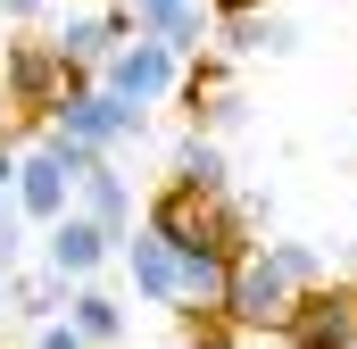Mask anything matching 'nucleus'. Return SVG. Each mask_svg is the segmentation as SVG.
Here are the masks:
<instances>
[{"label": "nucleus", "mask_w": 357, "mask_h": 349, "mask_svg": "<svg viewBox=\"0 0 357 349\" xmlns=\"http://www.w3.org/2000/svg\"><path fill=\"white\" fill-rule=\"evenodd\" d=\"M42 125L108 158L116 142H142V133H150V108H133V100H116V91H100V84H75L59 108H50V117H42Z\"/></svg>", "instance_id": "nucleus-2"}, {"label": "nucleus", "mask_w": 357, "mask_h": 349, "mask_svg": "<svg viewBox=\"0 0 357 349\" xmlns=\"http://www.w3.org/2000/svg\"><path fill=\"white\" fill-rule=\"evenodd\" d=\"M42 8H50V0H0V17H8V25H42Z\"/></svg>", "instance_id": "nucleus-19"}, {"label": "nucleus", "mask_w": 357, "mask_h": 349, "mask_svg": "<svg viewBox=\"0 0 357 349\" xmlns=\"http://www.w3.org/2000/svg\"><path fill=\"white\" fill-rule=\"evenodd\" d=\"M0 308H8V274H0Z\"/></svg>", "instance_id": "nucleus-22"}, {"label": "nucleus", "mask_w": 357, "mask_h": 349, "mask_svg": "<svg viewBox=\"0 0 357 349\" xmlns=\"http://www.w3.org/2000/svg\"><path fill=\"white\" fill-rule=\"evenodd\" d=\"M175 183L199 191V200H225V191H233V167H225V150H216L208 133H191V142L175 150Z\"/></svg>", "instance_id": "nucleus-14"}, {"label": "nucleus", "mask_w": 357, "mask_h": 349, "mask_svg": "<svg viewBox=\"0 0 357 349\" xmlns=\"http://www.w3.org/2000/svg\"><path fill=\"white\" fill-rule=\"evenodd\" d=\"M8 183H17V142L0 133V200H8Z\"/></svg>", "instance_id": "nucleus-20"}, {"label": "nucleus", "mask_w": 357, "mask_h": 349, "mask_svg": "<svg viewBox=\"0 0 357 349\" xmlns=\"http://www.w3.org/2000/svg\"><path fill=\"white\" fill-rule=\"evenodd\" d=\"M33 349H84V333H75L67 316H50V325H42V341H33Z\"/></svg>", "instance_id": "nucleus-18"}, {"label": "nucleus", "mask_w": 357, "mask_h": 349, "mask_svg": "<svg viewBox=\"0 0 357 349\" xmlns=\"http://www.w3.org/2000/svg\"><path fill=\"white\" fill-rule=\"evenodd\" d=\"M8 208L25 216V225H50V216H67L75 208V174L59 167L42 142L33 150H17V183H8Z\"/></svg>", "instance_id": "nucleus-5"}, {"label": "nucleus", "mask_w": 357, "mask_h": 349, "mask_svg": "<svg viewBox=\"0 0 357 349\" xmlns=\"http://www.w3.org/2000/svg\"><path fill=\"white\" fill-rule=\"evenodd\" d=\"M208 349H291L282 333H250V325H225V333H208Z\"/></svg>", "instance_id": "nucleus-16"}, {"label": "nucleus", "mask_w": 357, "mask_h": 349, "mask_svg": "<svg viewBox=\"0 0 357 349\" xmlns=\"http://www.w3.org/2000/svg\"><path fill=\"white\" fill-rule=\"evenodd\" d=\"M8 308H17V316H42V325H50V316L67 308V283H59V274H17V283H8Z\"/></svg>", "instance_id": "nucleus-15"}, {"label": "nucleus", "mask_w": 357, "mask_h": 349, "mask_svg": "<svg viewBox=\"0 0 357 349\" xmlns=\"http://www.w3.org/2000/svg\"><path fill=\"white\" fill-rule=\"evenodd\" d=\"M17 250H25V216H17V208L0 200V274L17 266Z\"/></svg>", "instance_id": "nucleus-17"}, {"label": "nucleus", "mask_w": 357, "mask_h": 349, "mask_svg": "<svg viewBox=\"0 0 357 349\" xmlns=\"http://www.w3.org/2000/svg\"><path fill=\"white\" fill-rule=\"evenodd\" d=\"M291 349H357V291H307L282 325Z\"/></svg>", "instance_id": "nucleus-9"}, {"label": "nucleus", "mask_w": 357, "mask_h": 349, "mask_svg": "<svg viewBox=\"0 0 357 349\" xmlns=\"http://www.w3.org/2000/svg\"><path fill=\"white\" fill-rule=\"evenodd\" d=\"M59 316H67V325L84 333V349H108V341H116V333H125V299H108L100 283H75Z\"/></svg>", "instance_id": "nucleus-13"}, {"label": "nucleus", "mask_w": 357, "mask_h": 349, "mask_svg": "<svg viewBox=\"0 0 357 349\" xmlns=\"http://www.w3.org/2000/svg\"><path fill=\"white\" fill-rule=\"evenodd\" d=\"M133 34H150L158 50H175L183 67L208 50V34H216V0H142L133 8Z\"/></svg>", "instance_id": "nucleus-6"}, {"label": "nucleus", "mask_w": 357, "mask_h": 349, "mask_svg": "<svg viewBox=\"0 0 357 349\" xmlns=\"http://www.w3.org/2000/svg\"><path fill=\"white\" fill-rule=\"evenodd\" d=\"M116 258L133 266V291L150 299V308H183V283H175V250L150 233V225H133L125 242H116Z\"/></svg>", "instance_id": "nucleus-10"}, {"label": "nucleus", "mask_w": 357, "mask_h": 349, "mask_svg": "<svg viewBox=\"0 0 357 349\" xmlns=\"http://www.w3.org/2000/svg\"><path fill=\"white\" fill-rule=\"evenodd\" d=\"M208 42H216L225 59H258V50L282 59V50H291V25L274 17L266 0H216V34H208Z\"/></svg>", "instance_id": "nucleus-7"}, {"label": "nucleus", "mask_w": 357, "mask_h": 349, "mask_svg": "<svg viewBox=\"0 0 357 349\" xmlns=\"http://www.w3.org/2000/svg\"><path fill=\"white\" fill-rule=\"evenodd\" d=\"M307 291H324V258L307 242H241L233 266H225L216 316L225 325H250V333H282Z\"/></svg>", "instance_id": "nucleus-1"}, {"label": "nucleus", "mask_w": 357, "mask_h": 349, "mask_svg": "<svg viewBox=\"0 0 357 349\" xmlns=\"http://www.w3.org/2000/svg\"><path fill=\"white\" fill-rule=\"evenodd\" d=\"M42 242H50V274H59V283H91L100 266L116 258V242H108V233L91 225L84 208H67V216H50V225H42Z\"/></svg>", "instance_id": "nucleus-8"}, {"label": "nucleus", "mask_w": 357, "mask_h": 349, "mask_svg": "<svg viewBox=\"0 0 357 349\" xmlns=\"http://www.w3.org/2000/svg\"><path fill=\"white\" fill-rule=\"evenodd\" d=\"M91 84L116 91V100H133V108H158V100L183 84V59H175V50H158L150 34H133V42H116V50L100 59V75H91Z\"/></svg>", "instance_id": "nucleus-4"}, {"label": "nucleus", "mask_w": 357, "mask_h": 349, "mask_svg": "<svg viewBox=\"0 0 357 349\" xmlns=\"http://www.w3.org/2000/svg\"><path fill=\"white\" fill-rule=\"evenodd\" d=\"M116 42H133V17H116V8H108V17H67V25L50 34V50H59L75 75H100V59H108Z\"/></svg>", "instance_id": "nucleus-12"}, {"label": "nucleus", "mask_w": 357, "mask_h": 349, "mask_svg": "<svg viewBox=\"0 0 357 349\" xmlns=\"http://www.w3.org/2000/svg\"><path fill=\"white\" fill-rule=\"evenodd\" d=\"M75 84H91V75H75L50 42H8V50H0V108H25L33 125H42Z\"/></svg>", "instance_id": "nucleus-3"}, {"label": "nucleus", "mask_w": 357, "mask_h": 349, "mask_svg": "<svg viewBox=\"0 0 357 349\" xmlns=\"http://www.w3.org/2000/svg\"><path fill=\"white\" fill-rule=\"evenodd\" d=\"M108 8H116V17H133V8H142V0H108Z\"/></svg>", "instance_id": "nucleus-21"}, {"label": "nucleus", "mask_w": 357, "mask_h": 349, "mask_svg": "<svg viewBox=\"0 0 357 349\" xmlns=\"http://www.w3.org/2000/svg\"><path fill=\"white\" fill-rule=\"evenodd\" d=\"M266 8H274V0H266Z\"/></svg>", "instance_id": "nucleus-23"}, {"label": "nucleus", "mask_w": 357, "mask_h": 349, "mask_svg": "<svg viewBox=\"0 0 357 349\" xmlns=\"http://www.w3.org/2000/svg\"><path fill=\"white\" fill-rule=\"evenodd\" d=\"M75 208H84L108 242H125V233H133V183L108 167V158H91V167L75 174Z\"/></svg>", "instance_id": "nucleus-11"}]
</instances>
